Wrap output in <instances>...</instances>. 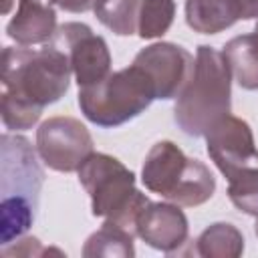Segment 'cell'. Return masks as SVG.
Listing matches in <instances>:
<instances>
[{
	"label": "cell",
	"mask_w": 258,
	"mask_h": 258,
	"mask_svg": "<svg viewBox=\"0 0 258 258\" xmlns=\"http://www.w3.org/2000/svg\"><path fill=\"white\" fill-rule=\"evenodd\" d=\"M36 151L48 169L73 173L95 151V143L79 119L58 115L42 121L36 129Z\"/></svg>",
	"instance_id": "7"
},
{
	"label": "cell",
	"mask_w": 258,
	"mask_h": 258,
	"mask_svg": "<svg viewBox=\"0 0 258 258\" xmlns=\"http://www.w3.org/2000/svg\"><path fill=\"white\" fill-rule=\"evenodd\" d=\"M191 157H187L173 141H157L145 155L141 167V183L167 202L187 173Z\"/></svg>",
	"instance_id": "11"
},
{
	"label": "cell",
	"mask_w": 258,
	"mask_h": 258,
	"mask_svg": "<svg viewBox=\"0 0 258 258\" xmlns=\"http://www.w3.org/2000/svg\"><path fill=\"white\" fill-rule=\"evenodd\" d=\"M143 0H97L93 12L97 20L117 36L137 34Z\"/></svg>",
	"instance_id": "17"
},
{
	"label": "cell",
	"mask_w": 258,
	"mask_h": 258,
	"mask_svg": "<svg viewBox=\"0 0 258 258\" xmlns=\"http://www.w3.org/2000/svg\"><path fill=\"white\" fill-rule=\"evenodd\" d=\"M56 6L52 0H18V8L6 24V34L20 46L48 44L56 32Z\"/></svg>",
	"instance_id": "12"
},
{
	"label": "cell",
	"mask_w": 258,
	"mask_h": 258,
	"mask_svg": "<svg viewBox=\"0 0 258 258\" xmlns=\"http://www.w3.org/2000/svg\"><path fill=\"white\" fill-rule=\"evenodd\" d=\"M52 4L64 12H73V14H81V12H89L95 8L97 0H52Z\"/></svg>",
	"instance_id": "20"
},
{
	"label": "cell",
	"mask_w": 258,
	"mask_h": 258,
	"mask_svg": "<svg viewBox=\"0 0 258 258\" xmlns=\"http://www.w3.org/2000/svg\"><path fill=\"white\" fill-rule=\"evenodd\" d=\"M155 101L151 79L137 67L129 64L109 73L103 81L79 89V107L85 119L111 129L139 117Z\"/></svg>",
	"instance_id": "6"
},
{
	"label": "cell",
	"mask_w": 258,
	"mask_h": 258,
	"mask_svg": "<svg viewBox=\"0 0 258 258\" xmlns=\"http://www.w3.org/2000/svg\"><path fill=\"white\" fill-rule=\"evenodd\" d=\"M254 32L258 34V20H256V26H254Z\"/></svg>",
	"instance_id": "24"
},
{
	"label": "cell",
	"mask_w": 258,
	"mask_h": 258,
	"mask_svg": "<svg viewBox=\"0 0 258 258\" xmlns=\"http://www.w3.org/2000/svg\"><path fill=\"white\" fill-rule=\"evenodd\" d=\"M254 232H256V236H258V216H256V224H254Z\"/></svg>",
	"instance_id": "23"
},
{
	"label": "cell",
	"mask_w": 258,
	"mask_h": 258,
	"mask_svg": "<svg viewBox=\"0 0 258 258\" xmlns=\"http://www.w3.org/2000/svg\"><path fill=\"white\" fill-rule=\"evenodd\" d=\"M12 2H14V0H4V6H2V12H4V14H8V12H10Z\"/></svg>",
	"instance_id": "22"
},
{
	"label": "cell",
	"mask_w": 258,
	"mask_h": 258,
	"mask_svg": "<svg viewBox=\"0 0 258 258\" xmlns=\"http://www.w3.org/2000/svg\"><path fill=\"white\" fill-rule=\"evenodd\" d=\"M194 56L175 42H153L141 48L133 64H137L153 83L155 99H177L194 71Z\"/></svg>",
	"instance_id": "9"
},
{
	"label": "cell",
	"mask_w": 258,
	"mask_h": 258,
	"mask_svg": "<svg viewBox=\"0 0 258 258\" xmlns=\"http://www.w3.org/2000/svg\"><path fill=\"white\" fill-rule=\"evenodd\" d=\"M194 252L204 258H238L244 252V236L230 222H214L196 238Z\"/></svg>",
	"instance_id": "15"
},
{
	"label": "cell",
	"mask_w": 258,
	"mask_h": 258,
	"mask_svg": "<svg viewBox=\"0 0 258 258\" xmlns=\"http://www.w3.org/2000/svg\"><path fill=\"white\" fill-rule=\"evenodd\" d=\"M2 246L26 234L32 226L44 171L38 151L22 135H2Z\"/></svg>",
	"instance_id": "3"
},
{
	"label": "cell",
	"mask_w": 258,
	"mask_h": 258,
	"mask_svg": "<svg viewBox=\"0 0 258 258\" xmlns=\"http://www.w3.org/2000/svg\"><path fill=\"white\" fill-rule=\"evenodd\" d=\"M242 20L238 0H185V22L194 32L218 34Z\"/></svg>",
	"instance_id": "13"
},
{
	"label": "cell",
	"mask_w": 258,
	"mask_h": 258,
	"mask_svg": "<svg viewBox=\"0 0 258 258\" xmlns=\"http://www.w3.org/2000/svg\"><path fill=\"white\" fill-rule=\"evenodd\" d=\"M77 173L91 198V214L135 234L137 216L151 202L135 187V173L117 157L99 151H93Z\"/></svg>",
	"instance_id": "5"
},
{
	"label": "cell",
	"mask_w": 258,
	"mask_h": 258,
	"mask_svg": "<svg viewBox=\"0 0 258 258\" xmlns=\"http://www.w3.org/2000/svg\"><path fill=\"white\" fill-rule=\"evenodd\" d=\"M210 159L228 179V198L244 214L258 216V147L250 125L232 113L206 135Z\"/></svg>",
	"instance_id": "4"
},
{
	"label": "cell",
	"mask_w": 258,
	"mask_h": 258,
	"mask_svg": "<svg viewBox=\"0 0 258 258\" xmlns=\"http://www.w3.org/2000/svg\"><path fill=\"white\" fill-rule=\"evenodd\" d=\"M50 42L67 52L79 89L91 87L111 73L107 40L101 34H95L89 24L64 22L56 28Z\"/></svg>",
	"instance_id": "8"
},
{
	"label": "cell",
	"mask_w": 258,
	"mask_h": 258,
	"mask_svg": "<svg viewBox=\"0 0 258 258\" xmlns=\"http://www.w3.org/2000/svg\"><path fill=\"white\" fill-rule=\"evenodd\" d=\"M71 60L48 42L42 48L4 46L0 75V115L8 131H26L38 123L44 107L56 103L71 85Z\"/></svg>",
	"instance_id": "1"
},
{
	"label": "cell",
	"mask_w": 258,
	"mask_h": 258,
	"mask_svg": "<svg viewBox=\"0 0 258 258\" xmlns=\"http://www.w3.org/2000/svg\"><path fill=\"white\" fill-rule=\"evenodd\" d=\"M135 234L111 224L103 222V226L93 232L85 246H83V256L87 258H97V256H107V258H131L135 256V244H133Z\"/></svg>",
	"instance_id": "16"
},
{
	"label": "cell",
	"mask_w": 258,
	"mask_h": 258,
	"mask_svg": "<svg viewBox=\"0 0 258 258\" xmlns=\"http://www.w3.org/2000/svg\"><path fill=\"white\" fill-rule=\"evenodd\" d=\"M232 109V73L224 54L208 44L196 50L191 77L173 105L175 125L189 137H204Z\"/></svg>",
	"instance_id": "2"
},
{
	"label": "cell",
	"mask_w": 258,
	"mask_h": 258,
	"mask_svg": "<svg viewBox=\"0 0 258 258\" xmlns=\"http://www.w3.org/2000/svg\"><path fill=\"white\" fill-rule=\"evenodd\" d=\"M242 6V20L258 18V0H238Z\"/></svg>",
	"instance_id": "21"
},
{
	"label": "cell",
	"mask_w": 258,
	"mask_h": 258,
	"mask_svg": "<svg viewBox=\"0 0 258 258\" xmlns=\"http://www.w3.org/2000/svg\"><path fill=\"white\" fill-rule=\"evenodd\" d=\"M175 2L173 0H143L139 10L137 34L143 40L163 36L173 24Z\"/></svg>",
	"instance_id": "18"
},
{
	"label": "cell",
	"mask_w": 258,
	"mask_h": 258,
	"mask_svg": "<svg viewBox=\"0 0 258 258\" xmlns=\"http://www.w3.org/2000/svg\"><path fill=\"white\" fill-rule=\"evenodd\" d=\"M48 252H60V250H50V248H42L40 240L34 236H26L16 240V244L10 246H2V256H42ZM62 254V252H60Z\"/></svg>",
	"instance_id": "19"
},
{
	"label": "cell",
	"mask_w": 258,
	"mask_h": 258,
	"mask_svg": "<svg viewBox=\"0 0 258 258\" xmlns=\"http://www.w3.org/2000/svg\"><path fill=\"white\" fill-rule=\"evenodd\" d=\"M189 224L181 206L173 202H149L137 216L135 236L153 250L173 254L187 242Z\"/></svg>",
	"instance_id": "10"
},
{
	"label": "cell",
	"mask_w": 258,
	"mask_h": 258,
	"mask_svg": "<svg viewBox=\"0 0 258 258\" xmlns=\"http://www.w3.org/2000/svg\"><path fill=\"white\" fill-rule=\"evenodd\" d=\"M232 79L246 91H258V34H240L230 38L222 50Z\"/></svg>",
	"instance_id": "14"
}]
</instances>
